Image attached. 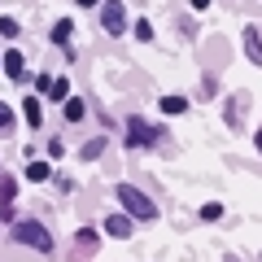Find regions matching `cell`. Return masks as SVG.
Listing matches in <instances>:
<instances>
[{
    "mask_svg": "<svg viewBox=\"0 0 262 262\" xmlns=\"http://www.w3.org/2000/svg\"><path fill=\"white\" fill-rule=\"evenodd\" d=\"M0 35L13 39V35H18V22H13V18H0Z\"/></svg>",
    "mask_w": 262,
    "mask_h": 262,
    "instance_id": "17",
    "label": "cell"
},
{
    "mask_svg": "<svg viewBox=\"0 0 262 262\" xmlns=\"http://www.w3.org/2000/svg\"><path fill=\"white\" fill-rule=\"evenodd\" d=\"M105 236L127 241V236H131V219H127V214H110V219H105Z\"/></svg>",
    "mask_w": 262,
    "mask_h": 262,
    "instance_id": "4",
    "label": "cell"
},
{
    "mask_svg": "<svg viewBox=\"0 0 262 262\" xmlns=\"http://www.w3.org/2000/svg\"><path fill=\"white\" fill-rule=\"evenodd\" d=\"M245 53H249V61H253V66H262V39L253 35V31L245 35Z\"/></svg>",
    "mask_w": 262,
    "mask_h": 262,
    "instance_id": "8",
    "label": "cell"
},
{
    "mask_svg": "<svg viewBox=\"0 0 262 262\" xmlns=\"http://www.w3.org/2000/svg\"><path fill=\"white\" fill-rule=\"evenodd\" d=\"M13 196H18V184H13V179H5V184H0V206L9 210V206H13Z\"/></svg>",
    "mask_w": 262,
    "mask_h": 262,
    "instance_id": "14",
    "label": "cell"
},
{
    "mask_svg": "<svg viewBox=\"0 0 262 262\" xmlns=\"http://www.w3.org/2000/svg\"><path fill=\"white\" fill-rule=\"evenodd\" d=\"M253 144H258V153H262V131H258V136H253Z\"/></svg>",
    "mask_w": 262,
    "mask_h": 262,
    "instance_id": "21",
    "label": "cell"
},
{
    "mask_svg": "<svg viewBox=\"0 0 262 262\" xmlns=\"http://www.w3.org/2000/svg\"><path fill=\"white\" fill-rule=\"evenodd\" d=\"M79 5H101V0H79Z\"/></svg>",
    "mask_w": 262,
    "mask_h": 262,
    "instance_id": "22",
    "label": "cell"
},
{
    "mask_svg": "<svg viewBox=\"0 0 262 262\" xmlns=\"http://www.w3.org/2000/svg\"><path fill=\"white\" fill-rule=\"evenodd\" d=\"M201 219H206V223H219V219H223V206H214V201L201 206Z\"/></svg>",
    "mask_w": 262,
    "mask_h": 262,
    "instance_id": "15",
    "label": "cell"
},
{
    "mask_svg": "<svg viewBox=\"0 0 262 262\" xmlns=\"http://www.w3.org/2000/svg\"><path fill=\"white\" fill-rule=\"evenodd\" d=\"M210 5H214V0H192V9H210Z\"/></svg>",
    "mask_w": 262,
    "mask_h": 262,
    "instance_id": "20",
    "label": "cell"
},
{
    "mask_svg": "<svg viewBox=\"0 0 262 262\" xmlns=\"http://www.w3.org/2000/svg\"><path fill=\"white\" fill-rule=\"evenodd\" d=\"M144 144H153V131L144 118H131V149H144Z\"/></svg>",
    "mask_w": 262,
    "mask_h": 262,
    "instance_id": "5",
    "label": "cell"
},
{
    "mask_svg": "<svg viewBox=\"0 0 262 262\" xmlns=\"http://www.w3.org/2000/svg\"><path fill=\"white\" fill-rule=\"evenodd\" d=\"M0 70H5L9 79H22V53H18V48H9V53L0 57Z\"/></svg>",
    "mask_w": 262,
    "mask_h": 262,
    "instance_id": "6",
    "label": "cell"
},
{
    "mask_svg": "<svg viewBox=\"0 0 262 262\" xmlns=\"http://www.w3.org/2000/svg\"><path fill=\"white\" fill-rule=\"evenodd\" d=\"M101 149H105V140H92V144L83 149V158H88V162H92V158H101Z\"/></svg>",
    "mask_w": 262,
    "mask_h": 262,
    "instance_id": "18",
    "label": "cell"
},
{
    "mask_svg": "<svg viewBox=\"0 0 262 262\" xmlns=\"http://www.w3.org/2000/svg\"><path fill=\"white\" fill-rule=\"evenodd\" d=\"M83 114H88V105L79 101V96H66V118H70V122H79Z\"/></svg>",
    "mask_w": 262,
    "mask_h": 262,
    "instance_id": "9",
    "label": "cell"
},
{
    "mask_svg": "<svg viewBox=\"0 0 262 262\" xmlns=\"http://www.w3.org/2000/svg\"><path fill=\"white\" fill-rule=\"evenodd\" d=\"M48 96H53V101H66V96H70V83H66V79H48V88H44Z\"/></svg>",
    "mask_w": 262,
    "mask_h": 262,
    "instance_id": "11",
    "label": "cell"
},
{
    "mask_svg": "<svg viewBox=\"0 0 262 262\" xmlns=\"http://www.w3.org/2000/svg\"><path fill=\"white\" fill-rule=\"evenodd\" d=\"M162 114L179 118V114H188V101H184V96H162Z\"/></svg>",
    "mask_w": 262,
    "mask_h": 262,
    "instance_id": "7",
    "label": "cell"
},
{
    "mask_svg": "<svg viewBox=\"0 0 262 262\" xmlns=\"http://www.w3.org/2000/svg\"><path fill=\"white\" fill-rule=\"evenodd\" d=\"M118 201L127 206L131 219H144V223H153V219H158V206H153V201H149L136 184H118Z\"/></svg>",
    "mask_w": 262,
    "mask_h": 262,
    "instance_id": "1",
    "label": "cell"
},
{
    "mask_svg": "<svg viewBox=\"0 0 262 262\" xmlns=\"http://www.w3.org/2000/svg\"><path fill=\"white\" fill-rule=\"evenodd\" d=\"M13 236H18L22 245H31V249H39V253L53 249V236H48V227L35 223V219H18V223H13Z\"/></svg>",
    "mask_w": 262,
    "mask_h": 262,
    "instance_id": "2",
    "label": "cell"
},
{
    "mask_svg": "<svg viewBox=\"0 0 262 262\" xmlns=\"http://www.w3.org/2000/svg\"><path fill=\"white\" fill-rule=\"evenodd\" d=\"M22 114H27L31 127H39V96H27V101H22Z\"/></svg>",
    "mask_w": 262,
    "mask_h": 262,
    "instance_id": "13",
    "label": "cell"
},
{
    "mask_svg": "<svg viewBox=\"0 0 262 262\" xmlns=\"http://www.w3.org/2000/svg\"><path fill=\"white\" fill-rule=\"evenodd\" d=\"M70 35H75V22H70V18H61V22L53 27V44H66Z\"/></svg>",
    "mask_w": 262,
    "mask_h": 262,
    "instance_id": "10",
    "label": "cell"
},
{
    "mask_svg": "<svg viewBox=\"0 0 262 262\" xmlns=\"http://www.w3.org/2000/svg\"><path fill=\"white\" fill-rule=\"evenodd\" d=\"M136 39H144V44L153 39V27H149V18H140V22H136Z\"/></svg>",
    "mask_w": 262,
    "mask_h": 262,
    "instance_id": "16",
    "label": "cell"
},
{
    "mask_svg": "<svg viewBox=\"0 0 262 262\" xmlns=\"http://www.w3.org/2000/svg\"><path fill=\"white\" fill-rule=\"evenodd\" d=\"M101 27L110 31V35H118V31L127 27V9H122L118 0H105V9H101Z\"/></svg>",
    "mask_w": 262,
    "mask_h": 262,
    "instance_id": "3",
    "label": "cell"
},
{
    "mask_svg": "<svg viewBox=\"0 0 262 262\" xmlns=\"http://www.w3.org/2000/svg\"><path fill=\"white\" fill-rule=\"evenodd\" d=\"M48 175H53V166H48V162H31V166H27V179H35V184H44Z\"/></svg>",
    "mask_w": 262,
    "mask_h": 262,
    "instance_id": "12",
    "label": "cell"
},
{
    "mask_svg": "<svg viewBox=\"0 0 262 262\" xmlns=\"http://www.w3.org/2000/svg\"><path fill=\"white\" fill-rule=\"evenodd\" d=\"M9 122H13V114H9V105H0V131L9 127Z\"/></svg>",
    "mask_w": 262,
    "mask_h": 262,
    "instance_id": "19",
    "label": "cell"
},
{
    "mask_svg": "<svg viewBox=\"0 0 262 262\" xmlns=\"http://www.w3.org/2000/svg\"><path fill=\"white\" fill-rule=\"evenodd\" d=\"M223 262H241V258H232V253H227V258H223Z\"/></svg>",
    "mask_w": 262,
    "mask_h": 262,
    "instance_id": "23",
    "label": "cell"
}]
</instances>
